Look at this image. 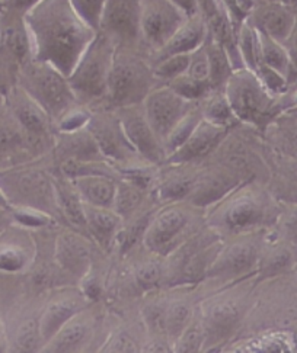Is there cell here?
<instances>
[{"label": "cell", "instance_id": "6da1fadb", "mask_svg": "<svg viewBox=\"0 0 297 353\" xmlns=\"http://www.w3.org/2000/svg\"><path fill=\"white\" fill-rule=\"evenodd\" d=\"M34 59L69 76L97 32L77 15L70 0H41L25 13Z\"/></svg>", "mask_w": 297, "mask_h": 353}, {"label": "cell", "instance_id": "7a4b0ae2", "mask_svg": "<svg viewBox=\"0 0 297 353\" xmlns=\"http://www.w3.org/2000/svg\"><path fill=\"white\" fill-rule=\"evenodd\" d=\"M155 76L152 52L144 44L117 46L110 77L105 108L143 103L152 89L159 86Z\"/></svg>", "mask_w": 297, "mask_h": 353}, {"label": "cell", "instance_id": "3957f363", "mask_svg": "<svg viewBox=\"0 0 297 353\" xmlns=\"http://www.w3.org/2000/svg\"><path fill=\"white\" fill-rule=\"evenodd\" d=\"M117 44L102 34L97 32L92 43L77 60L75 69L67 76L76 94L77 102L89 110L105 106L113 59Z\"/></svg>", "mask_w": 297, "mask_h": 353}, {"label": "cell", "instance_id": "277c9868", "mask_svg": "<svg viewBox=\"0 0 297 353\" xmlns=\"http://www.w3.org/2000/svg\"><path fill=\"white\" fill-rule=\"evenodd\" d=\"M17 85L41 105L56 124L64 114L80 105L69 77L48 61H26L19 69Z\"/></svg>", "mask_w": 297, "mask_h": 353}, {"label": "cell", "instance_id": "5b68a950", "mask_svg": "<svg viewBox=\"0 0 297 353\" xmlns=\"http://www.w3.org/2000/svg\"><path fill=\"white\" fill-rule=\"evenodd\" d=\"M224 94L239 122L262 127L277 112L278 98L269 93L255 72L236 69L224 86Z\"/></svg>", "mask_w": 297, "mask_h": 353}, {"label": "cell", "instance_id": "8992f818", "mask_svg": "<svg viewBox=\"0 0 297 353\" xmlns=\"http://www.w3.org/2000/svg\"><path fill=\"white\" fill-rule=\"evenodd\" d=\"M0 188L12 207H26L47 212L57 208L54 182L46 172L30 166H13L0 170Z\"/></svg>", "mask_w": 297, "mask_h": 353}, {"label": "cell", "instance_id": "52a82bcc", "mask_svg": "<svg viewBox=\"0 0 297 353\" xmlns=\"http://www.w3.org/2000/svg\"><path fill=\"white\" fill-rule=\"evenodd\" d=\"M265 219V205L253 189L244 188L223 196L210 214V227L220 234L252 232Z\"/></svg>", "mask_w": 297, "mask_h": 353}, {"label": "cell", "instance_id": "ba28073f", "mask_svg": "<svg viewBox=\"0 0 297 353\" xmlns=\"http://www.w3.org/2000/svg\"><path fill=\"white\" fill-rule=\"evenodd\" d=\"M85 128L97 141L102 156L108 161L128 165L127 168H137L139 161H144L128 141L115 111L111 108L101 106L90 110V118Z\"/></svg>", "mask_w": 297, "mask_h": 353}, {"label": "cell", "instance_id": "9c48e42d", "mask_svg": "<svg viewBox=\"0 0 297 353\" xmlns=\"http://www.w3.org/2000/svg\"><path fill=\"white\" fill-rule=\"evenodd\" d=\"M143 44L152 54L164 47L169 38L190 17L173 0H139Z\"/></svg>", "mask_w": 297, "mask_h": 353}, {"label": "cell", "instance_id": "30bf717a", "mask_svg": "<svg viewBox=\"0 0 297 353\" xmlns=\"http://www.w3.org/2000/svg\"><path fill=\"white\" fill-rule=\"evenodd\" d=\"M191 221L190 211L178 205L160 210L144 230L142 237L144 248L153 254H172L184 243V234L190 230Z\"/></svg>", "mask_w": 297, "mask_h": 353}, {"label": "cell", "instance_id": "8fae6325", "mask_svg": "<svg viewBox=\"0 0 297 353\" xmlns=\"http://www.w3.org/2000/svg\"><path fill=\"white\" fill-rule=\"evenodd\" d=\"M197 103L184 99L168 85H159L148 92L142 105L148 124L164 144L172 130Z\"/></svg>", "mask_w": 297, "mask_h": 353}, {"label": "cell", "instance_id": "7c38bea8", "mask_svg": "<svg viewBox=\"0 0 297 353\" xmlns=\"http://www.w3.org/2000/svg\"><path fill=\"white\" fill-rule=\"evenodd\" d=\"M114 111L128 141L144 161H147L148 165H159V163L166 160L164 144L148 124L142 103L119 106Z\"/></svg>", "mask_w": 297, "mask_h": 353}, {"label": "cell", "instance_id": "4fadbf2b", "mask_svg": "<svg viewBox=\"0 0 297 353\" xmlns=\"http://www.w3.org/2000/svg\"><path fill=\"white\" fill-rule=\"evenodd\" d=\"M98 31L117 46L143 44L139 0H106Z\"/></svg>", "mask_w": 297, "mask_h": 353}, {"label": "cell", "instance_id": "5bb4252c", "mask_svg": "<svg viewBox=\"0 0 297 353\" xmlns=\"http://www.w3.org/2000/svg\"><path fill=\"white\" fill-rule=\"evenodd\" d=\"M6 102L13 115L28 132L37 152H41L51 141V130L56 122L47 114L44 108L32 99L21 86L15 85L6 94Z\"/></svg>", "mask_w": 297, "mask_h": 353}, {"label": "cell", "instance_id": "9a60e30c", "mask_svg": "<svg viewBox=\"0 0 297 353\" xmlns=\"http://www.w3.org/2000/svg\"><path fill=\"white\" fill-rule=\"evenodd\" d=\"M0 51L19 67L34 59L32 41L25 13L3 6L0 9Z\"/></svg>", "mask_w": 297, "mask_h": 353}, {"label": "cell", "instance_id": "2e32d148", "mask_svg": "<svg viewBox=\"0 0 297 353\" xmlns=\"http://www.w3.org/2000/svg\"><path fill=\"white\" fill-rule=\"evenodd\" d=\"M297 13L280 0H255L247 22L253 28L280 43L289 37Z\"/></svg>", "mask_w": 297, "mask_h": 353}, {"label": "cell", "instance_id": "e0dca14e", "mask_svg": "<svg viewBox=\"0 0 297 353\" xmlns=\"http://www.w3.org/2000/svg\"><path fill=\"white\" fill-rule=\"evenodd\" d=\"M28 132L10 111L5 97H0V161H15L22 154L35 153Z\"/></svg>", "mask_w": 297, "mask_h": 353}, {"label": "cell", "instance_id": "ac0fdd59", "mask_svg": "<svg viewBox=\"0 0 297 353\" xmlns=\"http://www.w3.org/2000/svg\"><path fill=\"white\" fill-rule=\"evenodd\" d=\"M229 130H231L229 127L213 124V122L202 118L190 137L186 139V141L177 152L166 159V161H169L171 165H184V163L206 156L220 144Z\"/></svg>", "mask_w": 297, "mask_h": 353}, {"label": "cell", "instance_id": "d6986e66", "mask_svg": "<svg viewBox=\"0 0 297 353\" xmlns=\"http://www.w3.org/2000/svg\"><path fill=\"white\" fill-rule=\"evenodd\" d=\"M207 34L204 19L195 12L185 19L164 47L152 54V61L156 63L160 59L175 56V54H190L204 44Z\"/></svg>", "mask_w": 297, "mask_h": 353}, {"label": "cell", "instance_id": "ffe728a7", "mask_svg": "<svg viewBox=\"0 0 297 353\" xmlns=\"http://www.w3.org/2000/svg\"><path fill=\"white\" fill-rule=\"evenodd\" d=\"M84 308L85 301L75 294L60 295L56 300L50 301L44 310L41 319H39V330H41L43 347L47 342L51 341L52 336L61 329V325L66 321H69Z\"/></svg>", "mask_w": 297, "mask_h": 353}, {"label": "cell", "instance_id": "44dd1931", "mask_svg": "<svg viewBox=\"0 0 297 353\" xmlns=\"http://www.w3.org/2000/svg\"><path fill=\"white\" fill-rule=\"evenodd\" d=\"M70 179L76 186L80 198L88 205L113 208L117 192V182L113 179V176L102 173H86L75 176Z\"/></svg>", "mask_w": 297, "mask_h": 353}, {"label": "cell", "instance_id": "7402d4cb", "mask_svg": "<svg viewBox=\"0 0 297 353\" xmlns=\"http://www.w3.org/2000/svg\"><path fill=\"white\" fill-rule=\"evenodd\" d=\"M56 259L69 274L85 276L90 266V249L88 241L73 233L61 234L56 243Z\"/></svg>", "mask_w": 297, "mask_h": 353}, {"label": "cell", "instance_id": "603a6c76", "mask_svg": "<svg viewBox=\"0 0 297 353\" xmlns=\"http://www.w3.org/2000/svg\"><path fill=\"white\" fill-rule=\"evenodd\" d=\"M86 228L92 239L105 250H110L117 243L123 219L113 208H101L85 203Z\"/></svg>", "mask_w": 297, "mask_h": 353}, {"label": "cell", "instance_id": "cb8c5ba5", "mask_svg": "<svg viewBox=\"0 0 297 353\" xmlns=\"http://www.w3.org/2000/svg\"><path fill=\"white\" fill-rule=\"evenodd\" d=\"M92 333V319L85 313H77L47 342L43 350L47 352H76L84 347Z\"/></svg>", "mask_w": 297, "mask_h": 353}, {"label": "cell", "instance_id": "d4e9b609", "mask_svg": "<svg viewBox=\"0 0 297 353\" xmlns=\"http://www.w3.org/2000/svg\"><path fill=\"white\" fill-rule=\"evenodd\" d=\"M256 249L245 243H236L223 253H218L215 261L211 263L207 275H224L226 278L244 274L255 263Z\"/></svg>", "mask_w": 297, "mask_h": 353}, {"label": "cell", "instance_id": "484cf974", "mask_svg": "<svg viewBox=\"0 0 297 353\" xmlns=\"http://www.w3.org/2000/svg\"><path fill=\"white\" fill-rule=\"evenodd\" d=\"M52 182L57 208L72 224L77 227H86L85 202L80 198L72 179L63 174L61 178H56Z\"/></svg>", "mask_w": 297, "mask_h": 353}, {"label": "cell", "instance_id": "4316f807", "mask_svg": "<svg viewBox=\"0 0 297 353\" xmlns=\"http://www.w3.org/2000/svg\"><path fill=\"white\" fill-rule=\"evenodd\" d=\"M204 47L209 57V81L213 90H224L229 77L235 72L233 63L226 48L207 34Z\"/></svg>", "mask_w": 297, "mask_h": 353}, {"label": "cell", "instance_id": "83f0119b", "mask_svg": "<svg viewBox=\"0 0 297 353\" xmlns=\"http://www.w3.org/2000/svg\"><path fill=\"white\" fill-rule=\"evenodd\" d=\"M258 32V31H256ZM260 38V61L271 69L277 70L282 76H286L289 80V85L293 83V72H291V63L287 54L286 47L282 46L280 41L268 37L262 32H258Z\"/></svg>", "mask_w": 297, "mask_h": 353}, {"label": "cell", "instance_id": "f1b7e54d", "mask_svg": "<svg viewBox=\"0 0 297 353\" xmlns=\"http://www.w3.org/2000/svg\"><path fill=\"white\" fill-rule=\"evenodd\" d=\"M200 108L202 118L213 124L232 128L236 122H239L226 98L224 90L210 92L204 99L200 101Z\"/></svg>", "mask_w": 297, "mask_h": 353}, {"label": "cell", "instance_id": "f546056e", "mask_svg": "<svg viewBox=\"0 0 297 353\" xmlns=\"http://www.w3.org/2000/svg\"><path fill=\"white\" fill-rule=\"evenodd\" d=\"M143 191V188L130 181L117 183V192L113 203V210L123 219V224L137 215V211L142 207L144 198Z\"/></svg>", "mask_w": 297, "mask_h": 353}, {"label": "cell", "instance_id": "4dcf8cb0", "mask_svg": "<svg viewBox=\"0 0 297 353\" xmlns=\"http://www.w3.org/2000/svg\"><path fill=\"white\" fill-rule=\"evenodd\" d=\"M238 51L245 69L255 72L256 67L261 64L260 61V38L258 32L248 22L240 26L236 32Z\"/></svg>", "mask_w": 297, "mask_h": 353}, {"label": "cell", "instance_id": "1f68e13d", "mask_svg": "<svg viewBox=\"0 0 297 353\" xmlns=\"http://www.w3.org/2000/svg\"><path fill=\"white\" fill-rule=\"evenodd\" d=\"M201 119H202V114H201V108H200V102H198L193 108V110L185 115V118L180 122V124L172 130V132L168 135L166 140L164 141V148H165V153H166V159L171 154H173L175 152H177L178 148L186 141V139L190 137L191 132L200 124Z\"/></svg>", "mask_w": 297, "mask_h": 353}, {"label": "cell", "instance_id": "d6a6232c", "mask_svg": "<svg viewBox=\"0 0 297 353\" xmlns=\"http://www.w3.org/2000/svg\"><path fill=\"white\" fill-rule=\"evenodd\" d=\"M191 321L193 313L186 303H172L165 308V332L173 342L178 341V337Z\"/></svg>", "mask_w": 297, "mask_h": 353}, {"label": "cell", "instance_id": "836d02e7", "mask_svg": "<svg viewBox=\"0 0 297 353\" xmlns=\"http://www.w3.org/2000/svg\"><path fill=\"white\" fill-rule=\"evenodd\" d=\"M166 85L173 92H177L180 97L191 102H200L204 99L210 92H213V88L209 81H201V80L193 79L186 73L172 79Z\"/></svg>", "mask_w": 297, "mask_h": 353}, {"label": "cell", "instance_id": "e575fe53", "mask_svg": "<svg viewBox=\"0 0 297 353\" xmlns=\"http://www.w3.org/2000/svg\"><path fill=\"white\" fill-rule=\"evenodd\" d=\"M190 54H175V56L160 59L153 63L155 76L159 83L166 85L172 79L185 74L188 64H190Z\"/></svg>", "mask_w": 297, "mask_h": 353}, {"label": "cell", "instance_id": "d590c367", "mask_svg": "<svg viewBox=\"0 0 297 353\" xmlns=\"http://www.w3.org/2000/svg\"><path fill=\"white\" fill-rule=\"evenodd\" d=\"M30 254L18 244H0V272L17 274L30 265Z\"/></svg>", "mask_w": 297, "mask_h": 353}, {"label": "cell", "instance_id": "8d00e7d4", "mask_svg": "<svg viewBox=\"0 0 297 353\" xmlns=\"http://www.w3.org/2000/svg\"><path fill=\"white\" fill-rule=\"evenodd\" d=\"M15 345L18 350L32 352L38 347H43L41 330H39V320L30 319L23 321L15 334Z\"/></svg>", "mask_w": 297, "mask_h": 353}, {"label": "cell", "instance_id": "74e56055", "mask_svg": "<svg viewBox=\"0 0 297 353\" xmlns=\"http://www.w3.org/2000/svg\"><path fill=\"white\" fill-rule=\"evenodd\" d=\"M73 9L90 28L99 30V22L106 0H70Z\"/></svg>", "mask_w": 297, "mask_h": 353}, {"label": "cell", "instance_id": "f35d334b", "mask_svg": "<svg viewBox=\"0 0 297 353\" xmlns=\"http://www.w3.org/2000/svg\"><path fill=\"white\" fill-rule=\"evenodd\" d=\"M204 339V325L198 321H191L188 324V327L182 332V334L178 337V341L175 342V346L181 352H195L202 346Z\"/></svg>", "mask_w": 297, "mask_h": 353}, {"label": "cell", "instance_id": "ab89813d", "mask_svg": "<svg viewBox=\"0 0 297 353\" xmlns=\"http://www.w3.org/2000/svg\"><path fill=\"white\" fill-rule=\"evenodd\" d=\"M21 67L13 63L0 51V97H6L9 90L18 83V73Z\"/></svg>", "mask_w": 297, "mask_h": 353}, {"label": "cell", "instance_id": "60d3db41", "mask_svg": "<svg viewBox=\"0 0 297 353\" xmlns=\"http://www.w3.org/2000/svg\"><path fill=\"white\" fill-rule=\"evenodd\" d=\"M209 57L206 47L202 44L190 54V64H188L186 74L201 81H209Z\"/></svg>", "mask_w": 297, "mask_h": 353}, {"label": "cell", "instance_id": "b9f144b4", "mask_svg": "<svg viewBox=\"0 0 297 353\" xmlns=\"http://www.w3.org/2000/svg\"><path fill=\"white\" fill-rule=\"evenodd\" d=\"M136 278L143 290H151L162 279V268L156 262H144L139 265L136 270Z\"/></svg>", "mask_w": 297, "mask_h": 353}, {"label": "cell", "instance_id": "7bdbcfd3", "mask_svg": "<svg viewBox=\"0 0 297 353\" xmlns=\"http://www.w3.org/2000/svg\"><path fill=\"white\" fill-rule=\"evenodd\" d=\"M104 350L136 352V350H139V345L133 341L131 336H128L126 333H118L110 339V342L105 345Z\"/></svg>", "mask_w": 297, "mask_h": 353}, {"label": "cell", "instance_id": "ee69618b", "mask_svg": "<svg viewBox=\"0 0 297 353\" xmlns=\"http://www.w3.org/2000/svg\"><path fill=\"white\" fill-rule=\"evenodd\" d=\"M282 46L286 47L287 54L290 57L291 72H293V83H291V86H293L294 83H297V15H296V21H294L293 28H291L289 37L285 39Z\"/></svg>", "mask_w": 297, "mask_h": 353}, {"label": "cell", "instance_id": "f6af8a7d", "mask_svg": "<svg viewBox=\"0 0 297 353\" xmlns=\"http://www.w3.org/2000/svg\"><path fill=\"white\" fill-rule=\"evenodd\" d=\"M41 0H3L2 6L8 9H13L21 13H26L31 8H34Z\"/></svg>", "mask_w": 297, "mask_h": 353}, {"label": "cell", "instance_id": "bcb514c9", "mask_svg": "<svg viewBox=\"0 0 297 353\" xmlns=\"http://www.w3.org/2000/svg\"><path fill=\"white\" fill-rule=\"evenodd\" d=\"M12 221H13L12 208L0 207V234H3L6 232Z\"/></svg>", "mask_w": 297, "mask_h": 353}, {"label": "cell", "instance_id": "7dc6e473", "mask_svg": "<svg viewBox=\"0 0 297 353\" xmlns=\"http://www.w3.org/2000/svg\"><path fill=\"white\" fill-rule=\"evenodd\" d=\"M8 346H9V343H8L6 333H5L2 325H0V352H6Z\"/></svg>", "mask_w": 297, "mask_h": 353}, {"label": "cell", "instance_id": "c3c4849f", "mask_svg": "<svg viewBox=\"0 0 297 353\" xmlns=\"http://www.w3.org/2000/svg\"><path fill=\"white\" fill-rule=\"evenodd\" d=\"M0 207H3V208H12L10 202H9L8 196L5 195V192H3V189H2V188H0Z\"/></svg>", "mask_w": 297, "mask_h": 353}, {"label": "cell", "instance_id": "681fc988", "mask_svg": "<svg viewBox=\"0 0 297 353\" xmlns=\"http://www.w3.org/2000/svg\"><path fill=\"white\" fill-rule=\"evenodd\" d=\"M280 2H282L286 6H289L293 12L297 13V0H280Z\"/></svg>", "mask_w": 297, "mask_h": 353}, {"label": "cell", "instance_id": "f907efd6", "mask_svg": "<svg viewBox=\"0 0 297 353\" xmlns=\"http://www.w3.org/2000/svg\"><path fill=\"white\" fill-rule=\"evenodd\" d=\"M290 228L293 230V233H294V236L297 237V215H294L293 219H291V221H290Z\"/></svg>", "mask_w": 297, "mask_h": 353}, {"label": "cell", "instance_id": "816d5d0a", "mask_svg": "<svg viewBox=\"0 0 297 353\" xmlns=\"http://www.w3.org/2000/svg\"><path fill=\"white\" fill-rule=\"evenodd\" d=\"M2 2H3V0H2Z\"/></svg>", "mask_w": 297, "mask_h": 353}]
</instances>
